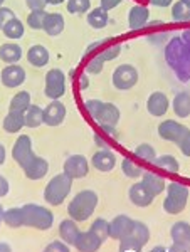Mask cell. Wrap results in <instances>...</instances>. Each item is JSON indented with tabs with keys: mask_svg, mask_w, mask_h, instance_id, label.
Masks as SVG:
<instances>
[{
	"mask_svg": "<svg viewBox=\"0 0 190 252\" xmlns=\"http://www.w3.org/2000/svg\"><path fill=\"white\" fill-rule=\"evenodd\" d=\"M96 207H98V195L95 190H81L67 205V215L76 222H84L95 214Z\"/></svg>",
	"mask_w": 190,
	"mask_h": 252,
	"instance_id": "6da1fadb",
	"label": "cell"
},
{
	"mask_svg": "<svg viewBox=\"0 0 190 252\" xmlns=\"http://www.w3.org/2000/svg\"><path fill=\"white\" fill-rule=\"evenodd\" d=\"M24 225L37 230H47L54 223V215L49 209L37 204H26L22 207Z\"/></svg>",
	"mask_w": 190,
	"mask_h": 252,
	"instance_id": "7a4b0ae2",
	"label": "cell"
},
{
	"mask_svg": "<svg viewBox=\"0 0 190 252\" xmlns=\"http://www.w3.org/2000/svg\"><path fill=\"white\" fill-rule=\"evenodd\" d=\"M71 189H72V178H69L63 172L49 180V184L46 185V190H44V198H46L47 204L58 207L67 198Z\"/></svg>",
	"mask_w": 190,
	"mask_h": 252,
	"instance_id": "3957f363",
	"label": "cell"
},
{
	"mask_svg": "<svg viewBox=\"0 0 190 252\" xmlns=\"http://www.w3.org/2000/svg\"><path fill=\"white\" fill-rule=\"evenodd\" d=\"M165 190H167V197H165V200H163L165 212L172 214V215L180 214L182 210L187 207V200L190 195L189 187L180 184V182H172V184H168V187Z\"/></svg>",
	"mask_w": 190,
	"mask_h": 252,
	"instance_id": "277c9868",
	"label": "cell"
},
{
	"mask_svg": "<svg viewBox=\"0 0 190 252\" xmlns=\"http://www.w3.org/2000/svg\"><path fill=\"white\" fill-rule=\"evenodd\" d=\"M66 93V74L61 69H51L46 74V84H44V94L51 101L61 99Z\"/></svg>",
	"mask_w": 190,
	"mask_h": 252,
	"instance_id": "5b68a950",
	"label": "cell"
},
{
	"mask_svg": "<svg viewBox=\"0 0 190 252\" xmlns=\"http://www.w3.org/2000/svg\"><path fill=\"white\" fill-rule=\"evenodd\" d=\"M113 86L118 91H128L138 83V71L131 64H121L113 72Z\"/></svg>",
	"mask_w": 190,
	"mask_h": 252,
	"instance_id": "8992f818",
	"label": "cell"
},
{
	"mask_svg": "<svg viewBox=\"0 0 190 252\" xmlns=\"http://www.w3.org/2000/svg\"><path fill=\"white\" fill-rule=\"evenodd\" d=\"M12 157H14V160L17 161V165L20 168H24L32 158L35 157L34 150H32V140L31 136L27 135H20L17 138V141H15L14 148H12Z\"/></svg>",
	"mask_w": 190,
	"mask_h": 252,
	"instance_id": "52a82bcc",
	"label": "cell"
},
{
	"mask_svg": "<svg viewBox=\"0 0 190 252\" xmlns=\"http://www.w3.org/2000/svg\"><path fill=\"white\" fill-rule=\"evenodd\" d=\"M187 131H189L187 126L179 123V121H173V120L161 121L158 125V135L161 140L172 141V143H175V145H179V141L184 138V135Z\"/></svg>",
	"mask_w": 190,
	"mask_h": 252,
	"instance_id": "ba28073f",
	"label": "cell"
},
{
	"mask_svg": "<svg viewBox=\"0 0 190 252\" xmlns=\"http://www.w3.org/2000/svg\"><path fill=\"white\" fill-rule=\"evenodd\" d=\"M64 173L67 175L72 180L78 178H84L90 173V163L83 155H71L64 161Z\"/></svg>",
	"mask_w": 190,
	"mask_h": 252,
	"instance_id": "9c48e42d",
	"label": "cell"
},
{
	"mask_svg": "<svg viewBox=\"0 0 190 252\" xmlns=\"http://www.w3.org/2000/svg\"><path fill=\"white\" fill-rule=\"evenodd\" d=\"M0 81L5 88H19L26 83V71L19 64H7L0 72Z\"/></svg>",
	"mask_w": 190,
	"mask_h": 252,
	"instance_id": "30bf717a",
	"label": "cell"
},
{
	"mask_svg": "<svg viewBox=\"0 0 190 252\" xmlns=\"http://www.w3.org/2000/svg\"><path fill=\"white\" fill-rule=\"evenodd\" d=\"M133 223H135V220L128 215H116L110 222V237L116 239V241L127 239L131 234Z\"/></svg>",
	"mask_w": 190,
	"mask_h": 252,
	"instance_id": "8fae6325",
	"label": "cell"
},
{
	"mask_svg": "<svg viewBox=\"0 0 190 252\" xmlns=\"http://www.w3.org/2000/svg\"><path fill=\"white\" fill-rule=\"evenodd\" d=\"M168 108H170V101H168V96L165 94V93L155 91V93H152V94L148 96L147 109H148V113H150L152 116H155V118L163 116L165 113L168 111Z\"/></svg>",
	"mask_w": 190,
	"mask_h": 252,
	"instance_id": "7c38bea8",
	"label": "cell"
},
{
	"mask_svg": "<svg viewBox=\"0 0 190 252\" xmlns=\"http://www.w3.org/2000/svg\"><path fill=\"white\" fill-rule=\"evenodd\" d=\"M66 118V106L59 99H54L44 108V125L59 126Z\"/></svg>",
	"mask_w": 190,
	"mask_h": 252,
	"instance_id": "4fadbf2b",
	"label": "cell"
},
{
	"mask_svg": "<svg viewBox=\"0 0 190 252\" xmlns=\"http://www.w3.org/2000/svg\"><path fill=\"white\" fill-rule=\"evenodd\" d=\"M22 170L29 180H40V178H44L47 172H49V163H47L46 158L35 155Z\"/></svg>",
	"mask_w": 190,
	"mask_h": 252,
	"instance_id": "5bb4252c",
	"label": "cell"
},
{
	"mask_svg": "<svg viewBox=\"0 0 190 252\" xmlns=\"http://www.w3.org/2000/svg\"><path fill=\"white\" fill-rule=\"evenodd\" d=\"M128 197H130L131 204L136 207H148L152 205L153 202V195L148 192V189L145 187L141 182H136L130 187V192H128Z\"/></svg>",
	"mask_w": 190,
	"mask_h": 252,
	"instance_id": "9a60e30c",
	"label": "cell"
},
{
	"mask_svg": "<svg viewBox=\"0 0 190 252\" xmlns=\"http://www.w3.org/2000/svg\"><path fill=\"white\" fill-rule=\"evenodd\" d=\"M103 246V241L96 235L93 230L88 232H81L78 241H76L74 247L78 249V252H98Z\"/></svg>",
	"mask_w": 190,
	"mask_h": 252,
	"instance_id": "2e32d148",
	"label": "cell"
},
{
	"mask_svg": "<svg viewBox=\"0 0 190 252\" xmlns=\"http://www.w3.org/2000/svg\"><path fill=\"white\" fill-rule=\"evenodd\" d=\"M91 163L99 172H111L116 166V155L110 150H99L93 155Z\"/></svg>",
	"mask_w": 190,
	"mask_h": 252,
	"instance_id": "e0dca14e",
	"label": "cell"
},
{
	"mask_svg": "<svg viewBox=\"0 0 190 252\" xmlns=\"http://www.w3.org/2000/svg\"><path fill=\"white\" fill-rule=\"evenodd\" d=\"M95 121L99 126H113L115 128L120 121V109L113 103H103V108H101Z\"/></svg>",
	"mask_w": 190,
	"mask_h": 252,
	"instance_id": "ac0fdd59",
	"label": "cell"
},
{
	"mask_svg": "<svg viewBox=\"0 0 190 252\" xmlns=\"http://www.w3.org/2000/svg\"><path fill=\"white\" fill-rule=\"evenodd\" d=\"M148 19H150V12L145 5H133L128 14V26L131 31H140L147 26Z\"/></svg>",
	"mask_w": 190,
	"mask_h": 252,
	"instance_id": "d6986e66",
	"label": "cell"
},
{
	"mask_svg": "<svg viewBox=\"0 0 190 252\" xmlns=\"http://www.w3.org/2000/svg\"><path fill=\"white\" fill-rule=\"evenodd\" d=\"M79 234H81V230H79L78 223H76V220H72V219H66V220H63L59 223V235L67 246H74Z\"/></svg>",
	"mask_w": 190,
	"mask_h": 252,
	"instance_id": "ffe728a7",
	"label": "cell"
},
{
	"mask_svg": "<svg viewBox=\"0 0 190 252\" xmlns=\"http://www.w3.org/2000/svg\"><path fill=\"white\" fill-rule=\"evenodd\" d=\"M42 31L47 35H51V37H58L61 32L64 31V17L58 14V12H47Z\"/></svg>",
	"mask_w": 190,
	"mask_h": 252,
	"instance_id": "44dd1931",
	"label": "cell"
},
{
	"mask_svg": "<svg viewBox=\"0 0 190 252\" xmlns=\"http://www.w3.org/2000/svg\"><path fill=\"white\" fill-rule=\"evenodd\" d=\"M141 184L147 187L148 192H150L153 197L163 193V190H165V180L160 175L153 173L150 170H145L143 175H141Z\"/></svg>",
	"mask_w": 190,
	"mask_h": 252,
	"instance_id": "7402d4cb",
	"label": "cell"
},
{
	"mask_svg": "<svg viewBox=\"0 0 190 252\" xmlns=\"http://www.w3.org/2000/svg\"><path fill=\"white\" fill-rule=\"evenodd\" d=\"M22 59V47L15 42H7L0 46V61L5 64H17Z\"/></svg>",
	"mask_w": 190,
	"mask_h": 252,
	"instance_id": "603a6c76",
	"label": "cell"
},
{
	"mask_svg": "<svg viewBox=\"0 0 190 252\" xmlns=\"http://www.w3.org/2000/svg\"><path fill=\"white\" fill-rule=\"evenodd\" d=\"M170 237L173 244H180V246L190 247V223L187 222H177L170 229Z\"/></svg>",
	"mask_w": 190,
	"mask_h": 252,
	"instance_id": "cb8c5ba5",
	"label": "cell"
},
{
	"mask_svg": "<svg viewBox=\"0 0 190 252\" xmlns=\"http://www.w3.org/2000/svg\"><path fill=\"white\" fill-rule=\"evenodd\" d=\"M27 61L34 67H44L49 63V51L44 46H40V44H35L27 52Z\"/></svg>",
	"mask_w": 190,
	"mask_h": 252,
	"instance_id": "d4e9b609",
	"label": "cell"
},
{
	"mask_svg": "<svg viewBox=\"0 0 190 252\" xmlns=\"http://www.w3.org/2000/svg\"><path fill=\"white\" fill-rule=\"evenodd\" d=\"M172 108L179 118H189L190 116V94L189 93H179L175 94L172 101Z\"/></svg>",
	"mask_w": 190,
	"mask_h": 252,
	"instance_id": "484cf974",
	"label": "cell"
},
{
	"mask_svg": "<svg viewBox=\"0 0 190 252\" xmlns=\"http://www.w3.org/2000/svg\"><path fill=\"white\" fill-rule=\"evenodd\" d=\"M24 126H26V118H24L22 113L9 111L7 116L3 118V129L7 133H19Z\"/></svg>",
	"mask_w": 190,
	"mask_h": 252,
	"instance_id": "4316f807",
	"label": "cell"
},
{
	"mask_svg": "<svg viewBox=\"0 0 190 252\" xmlns=\"http://www.w3.org/2000/svg\"><path fill=\"white\" fill-rule=\"evenodd\" d=\"M108 20H110V15H108V10L103 9V7H96L88 14V24L93 29H104L108 26Z\"/></svg>",
	"mask_w": 190,
	"mask_h": 252,
	"instance_id": "83f0119b",
	"label": "cell"
},
{
	"mask_svg": "<svg viewBox=\"0 0 190 252\" xmlns=\"http://www.w3.org/2000/svg\"><path fill=\"white\" fill-rule=\"evenodd\" d=\"M31 93L29 91H20L17 93L14 97L10 99L9 104V111H15V113H26L31 106Z\"/></svg>",
	"mask_w": 190,
	"mask_h": 252,
	"instance_id": "f1b7e54d",
	"label": "cell"
},
{
	"mask_svg": "<svg viewBox=\"0 0 190 252\" xmlns=\"http://www.w3.org/2000/svg\"><path fill=\"white\" fill-rule=\"evenodd\" d=\"M3 35H5L7 39H12V40H17L24 35V32H26V27H24L22 20L14 17L10 19L9 22L3 26Z\"/></svg>",
	"mask_w": 190,
	"mask_h": 252,
	"instance_id": "f546056e",
	"label": "cell"
},
{
	"mask_svg": "<svg viewBox=\"0 0 190 252\" xmlns=\"http://www.w3.org/2000/svg\"><path fill=\"white\" fill-rule=\"evenodd\" d=\"M24 118H26L27 128H37L44 123V109L37 104H31L29 109L24 113Z\"/></svg>",
	"mask_w": 190,
	"mask_h": 252,
	"instance_id": "4dcf8cb0",
	"label": "cell"
},
{
	"mask_svg": "<svg viewBox=\"0 0 190 252\" xmlns=\"http://www.w3.org/2000/svg\"><path fill=\"white\" fill-rule=\"evenodd\" d=\"M153 165L158 166L160 170H163V172H167V173H179V170H180V163L177 161V158L172 155L157 157Z\"/></svg>",
	"mask_w": 190,
	"mask_h": 252,
	"instance_id": "1f68e13d",
	"label": "cell"
},
{
	"mask_svg": "<svg viewBox=\"0 0 190 252\" xmlns=\"http://www.w3.org/2000/svg\"><path fill=\"white\" fill-rule=\"evenodd\" d=\"M3 222L7 223L12 229H19L24 225V214L22 207H12V209L3 212Z\"/></svg>",
	"mask_w": 190,
	"mask_h": 252,
	"instance_id": "d6a6232c",
	"label": "cell"
},
{
	"mask_svg": "<svg viewBox=\"0 0 190 252\" xmlns=\"http://www.w3.org/2000/svg\"><path fill=\"white\" fill-rule=\"evenodd\" d=\"M128 237L135 239V241L140 242L141 246H147V242L150 241V229L147 227V223L135 220V223H133V229H131V234L128 235Z\"/></svg>",
	"mask_w": 190,
	"mask_h": 252,
	"instance_id": "836d02e7",
	"label": "cell"
},
{
	"mask_svg": "<svg viewBox=\"0 0 190 252\" xmlns=\"http://www.w3.org/2000/svg\"><path fill=\"white\" fill-rule=\"evenodd\" d=\"M121 172H123V175H127L128 178L136 180V178H141V175H143L145 170L141 168L138 163H135L133 160H130V158H123V161H121Z\"/></svg>",
	"mask_w": 190,
	"mask_h": 252,
	"instance_id": "e575fe53",
	"label": "cell"
},
{
	"mask_svg": "<svg viewBox=\"0 0 190 252\" xmlns=\"http://www.w3.org/2000/svg\"><path fill=\"white\" fill-rule=\"evenodd\" d=\"M46 15H47L46 9L31 10L29 15H27V26H29L32 31H40L44 27V20H46Z\"/></svg>",
	"mask_w": 190,
	"mask_h": 252,
	"instance_id": "d590c367",
	"label": "cell"
},
{
	"mask_svg": "<svg viewBox=\"0 0 190 252\" xmlns=\"http://www.w3.org/2000/svg\"><path fill=\"white\" fill-rule=\"evenodd\" d=\"M90 230H93L98 237L101 239V241H106L108 237H110V222L106 220V219H96L95 222L91 223Z\"/></svg>",
	"mask_w": 190,
	"mask_h": 252,
	"instance_id": "8d00e7d4",
	"label": "cell"
},
{
	"mask_svg": "<svg viewBox=\"0 0 190 252\" xmlns=\"http://www.w3.org/2000/svg\"><path fill=\"white\" fill-rule=\"evenodd\" d=\"M172 17L173 20H177V22L190 20V9L182 0H177L175 3H172Z\"/></svg>",
	"mask_w": 190,
	"mask_h": 252,
	"instance_id": "74e56055",
	"label": "cell"
},
{
	"mask_svg": "<svg viewBox=\"0 0 190 252\" xmlns=\"http://www.w3.org/2000/svg\"><path fill=\"white\" fill-rule=\"evenodd\" d=\"M135 155H136V158H140V160L147 161V163H153L157 158L155 148L148 143H141L138 148L135 150Z\"/></svg>",
	"mask_w": 190,
	"mask_h": 252,
	"instance_id": "f35d334b",
	"label": "cell"
},
{
	"mask_svg": "<svg viewBox=\"0 0 190 252\" xmlns=\"http://www.w3.org/2000/svg\"><path fill=\"white\" fill-rule=\"evenodd\" d=\"M66 9L69 14H86L91 9V0H67Z\"/></svg>",
	"mask_w": 190,
	"mask_h": 252,
	"instance_id": "ab89813d",
	"label": "cell"
},
{
	"mask_svg": "<svg viewBox=\"0 0 190 252\" xmlns=\"http://www.w3.org/2000/svg\"><path fill=\"white\" fill-rule=\"evenodd\" d=\"M143 247L140 242H136L135 239L127 237L120 241V252H143Z\"/></svg>",
	"mask_w": 190,
	"mask_h": 252,
	"instance_id": "60d3db41",
	"label": "cell"
},
{
	"mask_svg": "<svg viewBox=\"0 0 190 252\" xmlns=\"http://www.w3.org/2000/svg\"><path fill=\"white\" fill-rule=\"evenodd\" d=\"M120 52H121V46H120V44H113V46H110L108 49H104L103 52L96 54V58L101 59L103 63H106V61H113V59L118 58Z\"/></svg>",
	"mask_w": 190,
	"mask_h": 252,
	"instance_id": "b9f144b4",
	"label": "cell"
},
{
	"mask_svg": "<svg viewBox=\"0 0 190 252\" xmlns=\"http://www.w3.org/2000/svg\"><path fill=\"white\" fill-rule=\"evenodd\" d=\"M84 108H86L88 115H90L93 120H96L98 113L101 111V108H103V101H99V99H88L86 103H84Z\"/></svg>",
	"mask_w": 190,
	"mask_h": 252,
	"instance_id": "7bdbcfd3",
	"label": "cell"
},
{
	"mask_svg": "<svg viewBox=\"0 0 190 252\" xmlns=\"http://www.w3.org/2000/svg\"><path fill=\"white\" fill-rule=\"evenodd\" d=\"M103 61L101 59H98L95 56V58H93L90 63H88V66H86V71L90 72V74H99L101 71H103Z\"/></svg>",
	"mask_w": 190,
	"mask_h": 252,
	"instance_id": "ee69618b",
	"label": "cell"
},
{
	"mask_svg": "<svg viewBox=\"0 0 190 252\" xmlns=\"http://www.w3.org/2000/svg\"><path fill=\"white\" fill-rule=\"evenodd\" d=\"M44 252H71V249H69V246H67L66 242L54 241V242H51L46 249H44Z\"/></svg>",
	"mask_w": 190,
	"mask_h": 252,
	"instance_id": "f6af8a7d",
	"label": "cell"
},
{
	"mask_svg": "<svg viewBox=\"0 0 190 252\" xmlns=\"http://www.w3.org/2000/svg\"><path fill=\"white\" fill-rule=\"evenodd\" d=\"M14 10L9 9V7H0V31L3 29V26H5L7 22H9L10 19H14Z\"/></svg>",
	"mask_w": 190,
	"mask_h": 252,
	"instance_id": "bcb514c9",
	"label": "cell"
},
{
	"mask_svg": "<svg viewBox=\"0 0 190 252\" xmlns=\"http://www.w3.org/2000/svg\"><path fill=\"white\" fill-rule=\"evenodd\" d=\"M179 148L182 152V155L185 157H190V129L184 135V138L179 141Z\"/></svg>",
	"mask_w": 190,
	"mask_h": 252,
	"instance_id": "7dc6e473",
	"label": "cell"
},
{
	"mask_svg": "<svg viewBox=\"0 0 190 252\" xmlns=\"http://www.w3.org/2000/svg\"><path fill=\"white\" fill-rule=\"evenodd\" d=\"M26 5L29 7V10H40L46 9L47 0H26Z\"/></svg>",
	"mask_w": 190,
	"mask_h": 252,
	"instance_id": "c3c4849f",
	"label": "cell"
},
{
	"mask_svg": "<svg viewBox=\"0 0 190 252\" xmlns=\"http://www.w3.org/2000/svg\"><path fill=\"white\" fill-rule=\"evenodd\" d=\"M9 189H10V185H9V182H7V178L3 177V175H0V198L9 193Z\"/></svg>",
	"mask_w": 190,
	"mask_h": 252,
	"instance_id": "681fc988",
	"label": "cell"
},
{
	"mask_svg": "<svg viewBox=\"0 0 190 252\" xmlns=\"http://www.w3.org/2000/svg\"><path fill=\"white\" fill-rule=\"evenodd\" d=\"M121 2H123V0H101V7H103V9H106L108 12H110L111 9H115V7H118Z\"/></svg>",
	"mask_w": 190,
	"mask_h": 252,
	"instance_id": "f907efd6",
	"label": "cell"
},
{
	"mask_svg": "<svg viewBox=\"0 0 190 252\" xmlns=\"http://www.w3.org/2000/svg\"><path fill=\"white\" fill-rule=\"evenodd\" d=\"M168 252H190V247L180 246V244H173V246L168 247Z\"/></svg>",
	"mask_w": 190,
	"mask_h": 252,
	"instance_id": "816d5d0a",
	"label": "cell"
},
{
	"mask_svg": "<svg viewBox=\"0 0 190 252\" xmlns=\"http://www.w3.org/2000/svg\"><path fill=\"white\" fill-rule=\"evenodd\" d=\"M150 3L155 7H170L173 3V0H150Z\"/></svg>",
	"mask_w": 190,
	"mask_h": 252,
	"instance_id": "f5cc1de1",
	"label": "cell"
},
{
	"mask_svg": "<svg viewBox=\"0 0 190 252\" xmlns=\"http://www.w3.org/2000/svg\"><path fill=\"white\" fill-rule=\"evenodd\" d=\"M5 157H7V152H5V146L0 143V166L5 163Z\"/></svg>",
	"mask_w": 190,
	"mask_h": 252,
	"instance_id": "db71d44e",
	"label": "cell"
},
{
	"mask_svg": "<svg viewBox=\"0 0 190 252\" xmlns=\"http://www.w3.org/2000/svg\"><path fill=\"white\" fill-rule=\"evenodd\" d=\"M0 252H12L10 244H7V242H2V241H0Z\"/></svg>",
	"mask_w": 190,
	"mask_h": 252,
	"instance_id": "11a10c76",
	"label": "cell"
},
{
	"mask_svg": "<svg viewBox=\"0 0 190 252\" xmlns=\"http://www.w3.org/2000/svg\"><path fill=\"white\" fill-rule=\"evenodd\" d=\"M150 252H168V249H167V247H163V246H157V247H153Z\"/></svg>",
	"mask_w": 190,
	"mask_h": 252,
	"instance_id": "9f6ffc18",
	"label": "cell"
},
{
	"mask_svg": "<svg viewBox=\"0 0 190 252\" xmlns=\"http://www.w3.org/2000/svg\"><path fill=\"white\" fill-rule=\"evenodd\" d=\"M63 2H66V0H47V3H51V5H61Z\"/></svg>",
	"mask_w": 190,
	"mask_h": 252,
	"instance_id": "6f0895ef",
	"label": "cell"
},
{
	"mask_svg": "<svg viewBox=\"0 0 190 252\" xmlns=\"http://www.w3.org/2000/svg\"><path fill=\"white\" fill-rule=\"evenodd\" d=\"M3 212H5V210H3V207H2V204H0V223L3 222Z\"/></svg>",
	"mask_w": 190,
	"mask_h": 252,
	"instance_id": "680465c9",
	"label": "cell"
},
{
	"mask_svg": "<svg viewBox=\"0 0 190 252\" xmlns=\"http://www.w3.org/2000/svg\"><path fill=\"white\" fill-rule=\"evenodd\" d=\"M182 2H184V3H185V5H187V7H189V9H190V0H182Z\"/></svg>",
	"mask_w": 190,
	"mask_h": 252,
	"instance_id": "91938a15",
	"label": "cell"
},
{
	"mask_svg": "<svg viewBox=\"0 0 190 252\" xmlns=\"http://www.w3.org/2000/svg\"><path fill=\"white\" fill-rule=\"evenodd\" d=\"M3 2H5V0H0V7H2V3H3Z\"/></svg>",
	"mask_w": 190,
	"mask_h": 252,
	"instance_id": "94428289",
	"label": "cell"
}]
</instances>
